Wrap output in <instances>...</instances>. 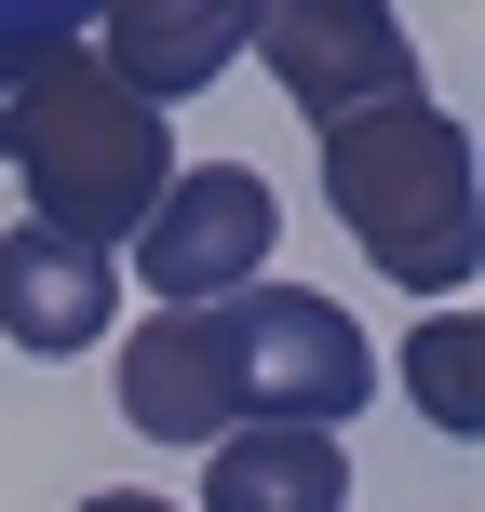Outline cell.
Instances as JSON below:
<instances>
[{"label": "cell", "mask_w": 485, "mask_h": 512, "mask_svg": "<svg viewBox=\"0 0 485 512\" xmlns=\"http://www.w3.org/2000/svg\"><path fill=\"white\" fill-rule=\"evenodd\" d=\"M203 512H351V445L243 418V432L203 445Z\"/></svg>", "instance_id": "8"}, {"label": "cell", "mask_w": 485, "mask_h": 512, "mask_svg": "<svg viewBox=\"0 0 485 512\" xmlns=\"http://www.w3.org/2000/svg\"><path fill=\"white\" fill-rule=\"evenodd\" d=\"M0 162L27 176L41 230L122 256L149 230V203L176 189V122L149 95H122L81 41H14L0 54Z\"/></svg>", "instance_id": "1"}, {"label": "cell", "mask_w": 485, "mask_h": 512, "mask_svg": "<svg viewBox=\"0 0 485 512\" xmlns=\"http://www.w3.org/2000/svg\"><path fill=\"white\" fill-rule=\"evenodd\" d=\"M203 337H216V378H230V432L243 418L337 432V418H364V391H378L364 324L337 297H310V283H243V297L203 310Z\"/></svg>", "instance_id": "3"}, {"label": "cell", "mask_w": 485, "mask_h": 512, "mask_svg": "<svg viewBox=\"0 0 485 512\" xmlns=\"http://www.w3.org/2000/svg\"><path fill=\"white\" fill-rule=\"evenodd\" d=\"M310 135H324V203H337V230L378 256L405 297H459L472 256H485L472 122H445L432 95H391V108H351V122H310Z\"/></svg>", "instance_id": "2"}, {"label": "cell", "mask_w": 485, "mask_h": 512, "mask_svg": "<svg viewBox=\"0 0 485 512\" xmlns=\"http://www.w3.org/2000/svg\"><path fill=\"white\" fill-rule=\"evenodd\" d=\"M243 41H256V0H95V68L149 108L203 95Z\"/></svg>", "instance_id": "7"}, {"label": "cell", "mask_w": 485, "mask_h": 512, "mask_svg": "<svg viewBox=\"0 0 485 512\" xmlns=\"http://www.w3.org/2000/svg\"><path fill=\"white\" fill-rule=\"evenodd\" d=\"M122 418L149 445H216L230 432V378H216L203 310H149V324L122 337Z\"/></svg>", "instance_id": "9"}, {"label": "cell", "mask_w": 485, "mask_h": 512, "mask_svg": "<svg viewBox=\"0 0 485 512\" xmlns=\"http://www.w3.org/2000/svg\"><path fill=\"white\" fill-rule=\"evenodd\" d=\"M95 27V0H0V54L14 41H81Z\"/></svg>", "instance_id": "11"}, {"label": "cell", "mask_w": 485, "mask_h": 512, "mask_svg": "<svg viewBox=\"0 0 485 512\" xmlns=\"http://www.w3.org/2000/svg\"><path fill=\"white\" fill-rule=\"evenodd\" d=\"M270 243H283L270 176L176 162V189H162L149 230H135V283H149V310H216V297H243V283H270Z\"/></svg>", "instance_id": "4"}, {"label": "cell", "mask_w": 485, "mask_h": 512, "mask_svg": "<svg viewBox=\"0 0 485 512\" xmlns=\"http://www.w3.org/2000/svg\"><path fill=\"white\" fill-rule=\"evenodd\" d=\"M256 54L310 122H351V108L418 95V41L391 0H256Z\"/></svg>", "instance_id": "5"}, {"label": "cell", "mask_w": 485, "mask_h": 512, "mask_svg": "<svg viewBox=\"0 0 485 512\" xmlns=\"http://www.w3.org/2000/svg\"><path fill=\"white\" fill-rule=\"evenodd\" d=\"M405 391H418V418H432L445 445L485 432V324L472 310H432V324L405 337Z\"/></svg>", "instance_id": "10"}, {"label": "cell", "mask_w": 485, "mask_h": 512, "mask_svg": "<svg viewBox=\"0 0 485 512\" xmlns=\"http://www.w3.org/2000/svg\"><path fill=\"white\" fill-rule=\"evenodd\" d=\"M122 324V256L68 243V230H0V337L27 364H68Z\"/></svg>", "instance_id": "6"}, {"label": "cell", "mask_w": 485, "mask_h": 512, "mask_svg": "<svg viewBox=\"0 0 485 512\" xmlns=\"http://www.w3.org/2000/svg\"><path fill=\"white\" fill-rule=\"evenodd\" d=\"M81 512H176V499H149V486H108V499H81Z\"/></svg>", "instance_id": "12"}]
</instances>
